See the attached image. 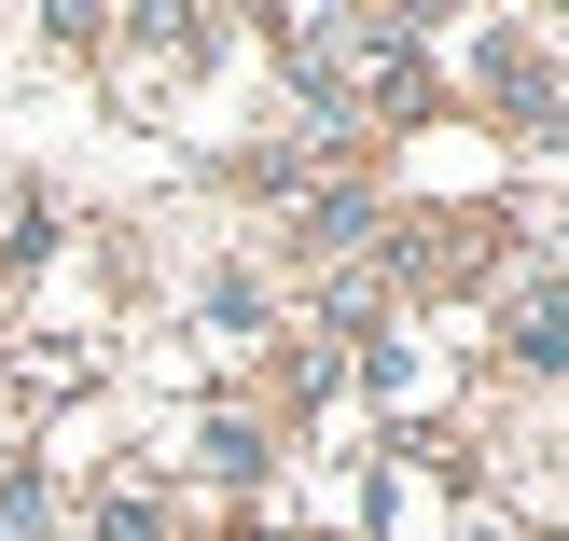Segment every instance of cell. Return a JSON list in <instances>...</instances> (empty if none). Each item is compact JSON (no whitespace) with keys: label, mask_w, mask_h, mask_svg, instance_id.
Segmentation results:
<instances>
[{"label":"cell","mask_w":569,"mask_h":541,"mask_svg":"<svg viewBox=\"0 0 569 541\" xmlns=\"http://www.w3.org/2000/svg\"><path fill=\"white\" fill-rule=\"evenodd\" d=\"M111 541H167V528H153V500H111Z\"/></svg>","instance_id":"1"}]
</instances>
